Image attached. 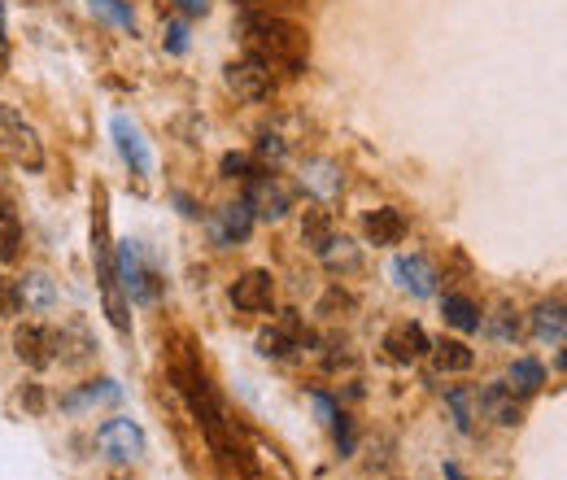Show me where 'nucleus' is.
I'll use <instances>...</instances> for the list:
<instances>
[{"instance_id": "9d476101", "label": "nucleus", "mask_w": 567, "mask_h": 480, "mask_svg": "<svg viewBox=\"0 0 567 480\" xmlns=\"http://www.w3.org/2000/svg\"><path fill=\"white\" fill-rule=\"evenodd\" d=\"M14 354H18V363L31 371L53 367V332L40 328V323H22L14 332Z\"/></svg>"}, {"instance_id": "bb28decb", "label": "nucleus", "mask_w": 567, "mask_h": 480, "mask_svg": "<svg viewBox=\"0 0 567 480\" xmlns=\"http://www.w3.org/2000/svg\"><path fill=\"white\" fill-rule=\"evenodd\" d=\"M92 14L118 31H136V14H131L127 0H92Z\"/></svg>"}, {"instance_id": "c9c22d12", "label": "nucleus", "mask_w": 567, "mask_h": 480, "mask_svg": "<svg viewBox=\"0 0 567 480\" xmlns=\"http://www.w3.org/2000/svg\"><path fill=\"white\" fill-rule=\"evenodd\" d=\"M179 9H184V14H192V18H205L210 14V0H175Z\"/></svg>"}, {"instance_id": "58836bf2", "label": "nucleus", "mask_w": 567, "mask_h": 480, "mask_svg": "<svg viewBox=\"0 0 567 480\" xmlns=\"http://www.w3.org/2000/svg\"><path fill=\"white\" fill-rule=\"evenodd\" d=\"M0 53H5V5H0Z\"/></svg>"}, {"instance_id": "a211bd4d", "label": "nucleus", "mask_w": 567, "mask_h": 480, "mask_svg": "<svg viewBox=\"0 0 567 480\" xmlns=\"http://www.w3.org/2000/svg\"><path fill=\"white\" fill-rule=\"evenodd\" d=\"M406 236V214L393 206H380L367 214V240L371 245H402Z\"/></svg>"}, {"instance_id": "1a4fd4ad", "label": "nucleus", "mask_w": 567, "mask_h": 480, "mask_svg": "<svg viewBox=\"0 0 567 480\" xmlns=\"http://www.w3.org/2000/svg\"><path fill=\"white\" fill-rule=\"evenodd\" d=\"M249 232H253V210L245 206V201H232V206H223L210 219V236H214V245H219V249L245 245Z\"/></svg>"}, {"instance_id": "a878e982", "label": "nucleus", "mask_w": 567, "mask_h": 480, "mask_svg": "<svg viewBox=\"0 0 567 480\" xmlns=\"http://www.w3.org/2000/svg\"><path fill=\"white\" fill-rule=\"evenodd\" d=\"M18 245H22V223L14 206H5L0 201V262H14L18 258Z\"/></svg>"}, {"instance_id": "6e6552de", "label": "nucleus", "mask_w": 567, "mask_h": 480, "mask_svg": "<svg viewBox=\"0 0 567 480\" xmlns=\"http://www.w3.org/2000/svg\"><path fill=\"white\" fill-rule=\"evenodd\" d=\"M393 280H397V288H406L410 297H437L441 275L424 254H402L393 262Z\"/></svg>"}, {"instance_id": "f257e3e1", "label": "nucleus", "mask_w": 567, "mask_h": 480, "mask_svg": "<svg viewBox=\"0 0 567 480\" xmlns=\"http://www.w3.org/2000/svg\"><path fill=\"white\" fill-rule=\"evenodd\" d=\"M240 35H245V53L258 57L262 66H284L301 75L310 57V35L288 18H271V14H245L240 22Z\"/></svg>"}, {"instance_id": "7ed1b4c3", "label": "nucleus", "mask_w": 567, "mask_h": 480, "mask_svg": "<svg viewBox=\"0 0 567 480\" xmlns=\"http://www.w3.org/2000/svg\"><path fill=\"white\" fill-rule=\"evenodd\" d=\"M0 144H5L9 158H14L18 166H27V171H40L44 166V144H40V136H35V127L14 110V105H0Z\"/></svg>"}, {"instance_id": "2eb2a0df", "label": "nucleus", "mask_w": 567, "mask_h": 480, "mask_svg": "<svg viewBox=\"0 0 567 480\" xmlns=\"http://www.w3.org/2000/svg\"><path fill=\"white\" fill-rule=\"evenodd\" d=\"M14 293H18V310L27 306L31 315H48L57 306V288L44 271H27L22 280H14Z\"/></svg>"}, {"instance_id": "f03ea898", "label": "nucleus", "mask_w": 567, "mask_h": 480, "mask_svg": "<svg viewBox=\"0 0 567 480\" xmlns=\"http://www.w3.org/2000/svg\"><path fill=\"white\" fill-rule=\"evenodd\" d=\"M114 280L127 288L131 302H140V306H153V302H158V271L149 267V258H144V249L136 245V240H123V245H118Z\"/></svg>"}, {"instance_id": "6ab92c4d", "label": "nucleus", "mask_w": 567, "mask_h": 480, "mask_svg": "<svg viewBox=\"0 0 567 480\" xmlns=\"http://www.w3.org/2000/svg\"><path fill=\"white\" fill-rule=\"evenodd\" d=\"M563 332H567V319H563V302L554 297V302H541L537 315H533V336L541 345H554V350H563Z\"/></svg>"}, {"instance_id": "f704fd0d", "label": "nucleus", "mask_w": 567, "mask_h": 480, "mask_svg": "<svg viewBox=\"0 0 567 480\" xmlns=\"http://www.w3.org/2000/svg\"><path fill=\"white\" fill-rule=\"evenodd\" d=\"M315 411H319V419H323V424H332V419L341 415V411H336V402L328 398V393H315Z\"/></svg>"}, {"instance_id": "4c0bfd02", "label": "nucleus", "mask_w": 567, "mask_h": 480, "mask_svg": "<svg viewBox=\"0 0 567 480\" xmlns=\"http://www.w3.org/2000/svg\"><path fill=\"white\" fill-rule=\"evenodd\" d=\"M445 480H467V476L458 472V463H445Z\"/></svg>"}, {"instance_id": "aec40b11", "label": "nucleus", "mask_w": 567, "mask_h": 480, "mask_svg": "<svg viewBox=\"0 0 567 480\" xmlns=\"http://www.w3.org/2000/svg\"><path fill=\"white\" fill-rule=\"evenodd\" d=\"M441 315L458 332H480V306L472 302V297H463V293H445L441 297Z\"/></svg>"}, {"instance_id": "ea45409f", "label": "nucleus", "mask_w": 567, "mask_h": 480, "mask_svg": "<svg viewBox=\"0 0 567 480\" xmlns=\"http://www.w3.org/2000/svg\"><path fill=\"white\" fill-rule=\"evenodd\" d=\"M114 480H118V476H114Z\"/></svg>"}, {"instance_id": "412c9836", "label": "nucleus", "mask_w": 567, "mask_h": 480, "mask_svg": "<svg viewBox=\"0 0 567 480\" xmlns=\"http://www.w3.org/2000/svg\"><path fill=\"white\" fill-rule=\"evenodd\" d=\"M502 384H506V389H511V393H524V398H533V393L541 389V384H546V367H541L537 358H515Z\"/></svg>"}, {"instance_id": "cd10ccee", "label": "nucleus", "mask_w": 567, "mask_h": 480, "mask_svg": "<svg viewBox=\"0 0 567 480\" xmlns=\"http://www.w3.org/2000/svg\"><path fill=\"white\" fill-rule=\"evenodd\" d=\"M332 236H336V232H332L328 210H310V214H306V223H301V240H306V249H315V254H319V249L328 245Z\"/></svg>"}, {"instance_id": "2f4dec72", "label": "nucleus", "mask_w": 567, "mask_h": 480, "mask_svg": "<svg viewBox=\"0 0 567 480\" xmlns=\"http://www.w3.org/2000/svg\"><path fill=\"white\" fill-rule=\"evenodd\" d=\"M332 432H336V450H341V454H354V424H349L345 415L332 419Z\"/></svg>"}, {"instance_id": "c756f323", "label": "nucleus", "mask_w": 567, "mask_h": 480, "mask_svg": "<svg viewBox=\"0 0 567 480\" xmlns=\"http://www.w3.org/2000/svg\"><path fill=\"white\" fill-rule=\"evenodd\" d=\"M253 175H258V166L245 153H227L223 158V179H253Z\"/></svg>"}, {"instance_id": "4be33fe9", "label": "nucleus", "mask_w": 567, "mask_h": 480, "mask_svg": "<svg viewBox=\"0 0 567 480\" xmlns=\"http://www.w3.org/2000/svg\"><path fill=\"white\" fill-rule=\"evenodd\" d=\"M123 398V389H118L114 380H92L83 384L79 393H70V398H62L66 411H83V406H101V402H118Z\"/></svg>"}, {"instance_id": "f3484780", "label": "nucleus", "mask_w": 567, "mask_h": 480, "mask_svg": "<svg viewBox=\"0 0 567 480\" xmlns=\"http://www.w3.org/2000/svg\"><path fill=\"white\" fill-rule=\"evenodd\" d=\"M476 402H480V411H485L493 424H520V406H515V393L506 389L502 380H493V384H485V389L476 393Z\"/></svg>"}, {"instance_id": "5701e85b", "label": "nucleus", "mask_w": 567, "mask_h": 480, "mask_svg": "<svg viewBox=\"0 0 567 480\" xmlns=\"http://www.w3.org/2000/svg\"><path fill=\"white\" fill-rule=\"evenodd\" d=\"M319 258H323V267H328V271H358V262H363L358 245H354V240H345V236H332L328 245L319 249Z\"/></svg>"}, {"instance_id": "ddd939ff", "label": "nucleus", "mask_w": 567, "mask_h": 480, "mask_svg": "<svg viewBox=\"0 0 567 480\" xmlns=\"http://www.w3.org/2000/svg\"><path fill=\"white\" fill-rule=\"evenodd\" d=\"M114 140H118V153L127 158V166L131 171H140V175H149L153 171V153H149V144H144V136H140V127L131 123L127 114H118L114 118Z\"/></svg>"}, {"instance_id": "4468645a", "label": "nucleus", "mask_w": 567, "mask_h": 480, "mask_svg": "<svg viewBox=\"0 0 567 480\" xmlns=\"http://www.w3.org/2000/svg\"><path fill=\"white\" fill-rule=\"evenodd\" d=\"M301 188L315 192L319 201H332V197H341L345 175H341V166H336L332 158H315V162L301 166Z\"/></svg>"}, {"instance_id": "393cba45", "label": "nucleus", "mask_w": 567, "mask_h": 480, "mask_svg": "<svg viewBox=\"0 0 567 480\" xmlns=\"http://www.w3.org/2000/svg\"><path fill=\"white\" fill-rule=\"evenodd\" d=\"M480 323H485V332L493 336V341H502V345H515V341H520V332H524V323H520V315H515L511 306H498L493 315H480Z\"/></svg>"}, {"instance_id": "9b49d317", "label": "nucleus", "mask_w": 567, "mask_h": 480, "mask_svg": "<svg viewBox=\"0 0 567 480\" xmlns=\"http://www.w3.org/2000/svg\"><path fill=\"white\" fill-rule=\"evenodd\" d=\"M92 354H96V336L88 332L83 319H70V323H62V332H53V358L79 367V363H88Z\"/></svg>"}, {"instance_id": "e433bc0d", "label": "nucleus", "mask_w": 567, "mask_h": 480, "mask_svg": "<svg viewBox=\"0 0 567 480\" xmlns=\"http://www.w3.org/2000/svg\"><path fill=\"white\" fill-rule=\"evenodd\" d=\"M22 402H27L31 411H40V406H44V398H40V389H35V384H31V389H22Z\"/></svg>"}, {"instance_id": "0eeeda50", "label": "nucleus", "mask_w": 567, "mask_h": 480, "mask_svg": "<svg viewBox=\"0 0 567 480\" xmlns=\"http://www.w3.org/2000/svg\"><path fill=\"white\" fill-rule=\"evenodd\" d=\"M232 306L245 310V315H267L275 306V280L271 271H245L232 284Z\"/></svg>"}, {"instance_id": "dca6fc26", "label": "nucleus", "mask_w": 567, "mask_h": 480, "mask_svg": "<svg viewBox=\"0 0 567 480\" xmlns=\"http://www.w3.org/2000/svg\"><path fill=\"white\" fill-rule=\"evenodd\" d=\"M384 350H389L397 363H419V358L432 350V341H428V332L419 328V323H402V328H393V332H389Z\"/></svg>"}, {"instance_id": "20e7f679", "label": "nucleus", "mask_w": 567, "mask_h": 480, "mask_svg": "<svg viewBox=\"0 0 567 480\" xmlns=\"http://www.w3.org/2000/svg\"><path fill=\"white\" fill-rule=\"evenodd\" d=\"M96 446H101V454L110 463H136L144 459V428L136 424V419H110V424L96 428Z\"/></svg>"}, {"instance_id": "b1692460", "label": "nucleus", "mask_w": 567, "mask_h": 480, "mask_svg": "<svg viewBox=\"0 0 567 480\" xmlns=\"http://www.w3.org/2000/svg\"><path fill=\"white\" fill-rule=\"evenodd\" d=\"M428 354L437 358L441 371H472V367H476V354L467 350L463 341H445V336H441V341H432Z\"/></svg>"}, {"instance_id": "c85d7f7f", "label": "nucleus", "mask_w": 567, "mask_h": 480, "mask_svg": "<svg viewBox=\"0 0 567 480\" xmlns=\"http://www.w3.org/2000/svg\"><path fill=\"white\" fill-rule=\"evenodd\" d=\"M445 406L454 411L458 432H472V428H476V415H472V393H463V389H445Z\"/></svg>"}, {"instance_id": "72a5a7b5", "label": "nucleus", "mask_w": 567, "mask_h": 480, "mask_svg": "<svg viewBox=\"0 0 567 480\" xmlns=\"http://www.w3.org/2000/svg\"><path fill=\"white\" fill-rule=\"evenodd\" d=\"M258 158L280 162V158H284V140H280V136H262V140H258Z\"/></svg>"}, {"instance_id": "7c9ffc66", "label": "nucleus", "mask_w": 567, "mask_h": 480, "mask_svg": "<svg viewBox=\"0 0 567 480\" xmlns=\"http://www.w3.org/2000/svg\"><path fill=\"white\" fill-rule=\"evenodd\" d=\"M162 44H166V53H188V27L184 22H166V31H162Z\"/></svg>"}, {"instance_id": "423d86ee", "label": "nucleus", "mask_w": 567, "mask_h": 480, "mask_svg": "<svg viewBox=\"0 0 567 480\" xmlns=\"http://www.w3.org/2000/svg\"><path fill=\"white\" fill-rule=\"evenodd\" d=\"M227 88H232L245 105H262L275 92V75H271V66L258 62V57H245V62L227 66Z\"/></svg>"}, {"instance_id": "f8f14e48", "label": "nucleus", "mask_w": 567, "mask_h": 480, "mask_svg": "<svg viewBox=\"0 0 567 480\" xmlns=\"http://www.w3.org/2000/svg\"><path fill=\"white\" fill-rule=\"evenodd\" d=\"M301 350V319L297 315H284L280 323L258 332V354L262 358H288Z\"/></svg>"}, {"instance_id": "473e14b6", "label": "nucleus", "mask_w": 567, "mask_h": 480, "mask_svg": "<svg viewBox=\"0 0 567 480\" xmlns=\"http://www.w3.org/2000/svg\"><path fill=\"white\" fill-rule=\"evenodd\" d=\"M9 315H18V293H14V280L0 275V319H9Z\"/></svg>"}, {"instance_id": "39448f33", "label": "nucleus", "mask_w": 567, "mask_h": 480, "mask_svg": "<svg viewBox=\"0 0 567 480\" xmlns=\"http://www.w3.org/2000/svg\"><path fill=\"white\" fill-rule=\"evenodd\" d=\"M245 206L253 210V219H267V223H280L288 210H293V192H288L280 179L271 171H258L249 179V192H245Z\"/></svg>"}]
</instances>
